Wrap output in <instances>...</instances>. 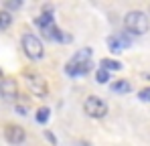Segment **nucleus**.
<instances>
[{
	"instance_id": "1",
	"label": "nucleus",
	"mask_w": 150,
	"mask_h": 146,
	"mask_svg": "<svg viewBox=\"0 0 150 146\" xmlns=\"http://www.w3.org/2000/svg\"><path fill=\"white\" fill-rule=\"evenodd\" d=\"M124 28L128 30V35H144L150 28L148 16L142 10H130L124 16Z\"/></svg>"
},
{
	"instance_id": "2",
	"label": "nucleus",
	"mask_w": 150,
	"mask_h": 146,
	"mask_svg": "<svg viewBox=\"0 0 150 146\" xmlns=\"http://www.w3.org/2000/svg\"><path fill=\"white\" fill-rule=\"evenodd\" d=\"M91 49H83L79 51L77 55H73V59L65 65V71L71 77H77V75H85V73L91 69Z\"/></svg>"
},
{
	"instance_id": "3",
	"label": "nucleus",
	"mask_w": 150,
	"mask_h": 146,
	"mask_svg": "<svg viewBox=\"0 0 150 146\" xmlns=\"http://www.w3.org/2000/svg\"><path fill=\"white\" fill-rule=\"evenodd\" d=\"M23 51H25V55L28 59H33V61H37V59H41L43 55H45V47H43V43H41V39L39 37H35V35H30V33H26L23 35Z\"/></svg>"
},
{
	"instance_id": "4",
	"label": "nucleus",
	"mask_w": 150,
	"mask_h": 146,
	"mask_svg": "<svg viewBox=\"0 0 150 146\" xmlns=\"http://www.w3.org/2000/svg\"><path fill=\"white\" fill-rule=\"evenodd\" d=\"M25 83H26V87H28V91L35 94V97H45L49 94V85H47L45 77L39 75V73L25 71Z\"/></svg>"
},
{
	"instance_id": "5",
	"label": "nucleus",
	"mask_w": 150,
	"mask_h": 146,
	"mask_svg": "<svg viewBox=\"0 0 150 146\" xmlns=\"http://www.w3.org/2000/svg\"><path fill=\"white\" fill-rule=\"evenodd\" d=\"M83 110L89 118H103L108 114V103L103 99H100L98 96H89L83 101Z\"/></svg>"
},
{
	"instance_id": "6",
	"label": "nucleus",
	"mask_w": 150,
	"mask_h": 146,
	"mask_svg": "<svg viewBox=\"0 0 150 146\" xmlns=\"http://www.w3.org/2000/svg\"><path fill=\"white\" fill-rule=\"evenodd\" d=\"M4 138H6V142H10V144H23L26 138V132L23 126H18V124H6L4 126Z\"/></svg>"
},
{
	"instance_id": "7",
	"label": "nucleus",
	"mask_w": 150,
	"mask_h": 146,
	"mask_svg": "<svg viewBox=\"0 0 150 146\" xmlns=\"http://www.w3.org/2000/svg\"><path fill=\"white\" fill-rule=\"evenodd\" d=\"M0 96L4 97V99H16L18 97V85H16V81L14 79H4L2 83H0Z\"/></svg>"
},
{
	"instance_id": "8",
	"label": "nucleus",
	"mask_w": 150,
	"mask_h": 146,
	"mask_svg": "<svg viewBox=\"0 0 150 146\" xmlns=\"http://www.w3.org/2000/svg\"><path fill=\"white\" fill-rule=\"evenodd\" d=\"M128 45H130V37L128 35H116V37H110L108 39V47H110L112 53H120Z\"/></svg>"
},
{
	"instance_id": "9",
	"label": "nucleus",
	"mask_w": 150,
	"mask_h": 146,
	"mask_svg": "<svg viewBox=\"0 0 150 146\" xmlns=\"http://www.w3.org/2000/svg\"><path fill=\"white\" fill-rule=\"evenodd\" d=\"M112 91H116V94H128V91H132V85L126 79H118L116 83H112Z\"/></svg>"
},
{
	"instance_id": "10",
	"label": "nucleus",
	"mask_w": 150,
	"mask_h": 146,
	"mask_svg": "<svg viewBox=\"0 0 150 146\" xmlns=\"http://www.w3.org/2000/svg\"><path fill=\"white\" fill-rule=\"evenodd\" d=\"M35 24H37L39 28H45V26H51V24H55V21H53V14H51V12H45V14H41V16L35 21Z\"/></svg>"
},
{
	"instance_id": "11",
	"label": "nucleus",
	"mask_w": 150,
	"mask_h": 146,
	"mask_svg": "<svg viewBox=\"0 0 150 146\" xmlns=\"http://www.w3.org/2000/svg\"><path fill=\"white\" fill-rule=\"evenodd\" d=\"M101 69H105V71H118V69H122V63L114 61V59H103L101 61Z\"/></svg>"
},
{
	"instance_id": "12",
	"label": "nucleus",
	"mask_w": 150,
	"mask_h": 146,
	"mask_svg": "<svg viewBox=\"0 0 150 146\" xmlns=\"http://www.w3.org/2000/svg\"><path fill=\"white\" fill-rule=\"evenodd\" d=\"M12 24V14L6 10H0V30H6Z\"/></svg>"
},
{
	"instance_id": "13",
	"label": "nucleus",
	"mask_w": 150,
	"mask_h": 146,
	"mask_svg": "<svg viewBox=\"0 0 150 146\" xmlns=\"http://www.w3.org/2000/svg\"><path fill=\"white\" fill-rule=\"evenodd\" d=\"M49 114H51L49 108H39V110H37V122L45 124V122L49 120Z\"/></svg>"
},
{
	"instance_id": "14",
	"label": "nucleus",
	"mask_w": 150,
	"mask_h": 146,
	"mask_svg": "<svg viewBox=\"0 0 150 146\" xmlns=\"http://www.w3.org/2000/svg\"><path fill=\"white\" fill-rule=\"evenodd\" d=\"M96 79H98V83H108L110 75H108V71H105V69H101V67H100V71L96 73Z\"/></svg>"
},
{
	"instance_id": "15",
	"label": "nucleus",
	"mask_w": 150,
	"mask_h": 146,
	"mask_svg": "<svg viewBox=\"0 0 150 146\" xmlns=\"http://www.w3.org/2000/svg\"><path fill=\"white\" fill-rule=\"evenodd\" d=\"M138 97H140L142 101H150V87H144V89H140V91H138Z\"/></svg>"
},
{
	"instance_id": "16",
	"label": "nucleus",
	"mask_w": 150,
	"mask_h": 146,
	"mask_svg": "<svg viewBox=\"0 0 150 146\" xmlns=\"http://www.w3.org/2000/svg\"><path fill=\"white\" fill-rule=\"evenodd\" d=\"M21 6V2H8L6 4V8H18Z\"/></svg>"
},
{
	"instance_id": "17",
	"label": "nucleus",
	"mask_w": 150,
	"mask_h": 146,
	"mask_svg": "<svg viewBox=\"0 0 150 146\" xmlns=\"http://www.w3.org/2000/svg\"><path fill=\"white\" fill-rule=\"evenodd\" d=\"M2 81H4V77H2V71H0V83H2Z\"/></svg>"
}]
</instances>
